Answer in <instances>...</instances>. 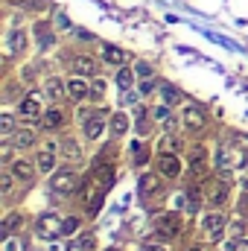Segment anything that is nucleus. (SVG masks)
Instances as JSON below:
<instances>
[{"label": "nucleus", "instance_id": "17", "mask_svg": "<svg viewBox=\"0 0 248 251\" xmlns=\"http://www.w3.org/2000/svg\"><path fill=\"white\" fill-rule=\"evenodd\" d=\"M85 134H88L91 140H97V137L102 134V117H91V120L85 123Z\"/></svg>", "mask_w": 248, "mask_h": 251}, {"label": "nucleus", "instance_id": "34", "mask_svg": "<svg viewBox=\"0 0 248 251\" xmlns=\"http://www.w3.org/2000/svg\"><path fill=\"white\" fill-rule=\"evenodd\" d=\"M3 251H18V240H6V246H3Z\"/></svg>", "mask_w": 248, "mask_h": 251}, {"label": "nucleus", "instance_id": "16", "mask_svg": "<svg viewBox=\"0 0 248 251\" xmlns=\"http://www.w3.org/2000/svg\"><path fill=\"white\" fill-rule=\"evenodd\" d=\"M12 140H15V146H18V149H24V146H32V143H35V134H32L29 128H21V131H15V137H12Z\"/></svg>", "mask_w": 248, "mask_h": 251}, {"label": "nucleus", "instance_id": "18", "mask_svg": "<svg viewBox=\"0 0 248 251\" xmlns=\"http://www.w3.org/2000/svg\"><path fill=\"white\" fill-rule=\"evenodd\" d=\"M158 149H161V155H175V149H178V140H175V137H161Z\"/></svg>", "mask_w": 248, "mask_h": 251}, {"label": "nucleus", "instance_id": "10", "mask_svg": "<svg viewBox=\"0 0 248 251\" xmlns=\"http://www.w3.org/2000/svg\"><path fill=\"white\" fill-rule=\"evenodd\" d=\"M137 187H140V196H152V193H158V187H161V178L155 173H143Z\"/></svg>", "mask_w": 248, "mask_h": 251}, {"label": "nucleus", "instance_id": "4", "mask_svg": "<svg viewBox=\"0 0 248 251\" xmlns=\"http://www.w3.org/2000/svg\"><path fill=\"white\" fill-rule=\"evenodd\" d=\"M158 170H161V176H167V178H178V176H181V164H178L175 155H161V158H158Z\"/></svg>", "mask_w": 248, "mask_h": 251}, {"label": "nucleus", "instance_id": "19", "mask_svg": "<svg viewBox=\"0 0 248 251\" xmlns=\"http://www.w3.org/2000/svg\"><path fill=\"white\" fill-rule=\"evenodd\" d=\"M67 88H62V82L59 79H47V97H53V100H62V94Z\"/></svg>", "mask_w": 248, "mask_h": 251}, {"label": "nucleus", "instance_id": "39", "mask_svg": "<svg viewBox=\"0 0 248 251\" xmlns=\"http://www.w3.org/2000/svg\"><path fill=\"white\" fill-rule=\"evenodd\" d=\"M105 251H120V249H105Z\"/></svg>", "mask_w": 248, "mask_h": 251}, {"label": "nucleus", "instance_id": "1", "mask_svg": "<svg viewBox=\"0 0 248 251\" xmlns=\"http://www.w3.org/2000/svg\"><path fill=\"white\" fill-rule=\"evenodd\" d=\"M50 184H53L56 193H67V196H70V193H76V190H79V176H76L73 170H59V173L53 176V181H50Z\"/></svg>", "mask_w": 248, "mask_h": 251}, {"label": "nucleus", "instance_id": "26", "mask_svg": "<svg viewBox=\"0 0 248 251\" xmlns=\"http://www.w3.org/2000/svg\"><path fill=\"white\" fill-rule=\"evenodd\" d=\"M12 128H15V117H12V114H3V117H0V131H3V134H12Z\"/></svg>", "mask_w": 248, "mask_h": 251}, {"label": "nucleus", "instance_id": "33", "mask_svg": "<svg viewBox=\"0 0 248 251\" xmlns=\"http://www.w3.org/2000/svg\"><path fill=\"white\" fill-rule=\"evenodd\" d=\"M137 73H140V76H152V67H149V64H137Z\"/></svg>", "mask_w": 248, "mask_h": 251}, {"label": "nucleus", "instance_id": "7", "mask_svg": "<svg viewBox=\"0 0 248 251\" xmlns=\"http://www.w3.org/2000/svg\"><path fill=\"white\" fill-rule=\"evenodd\" d=\"M216 161H219V167H222V170H231V167L243 164V155H240L237 149H231V146H222V149H219V158H216Z\"/></svg>", "mask_w": 248, "mask_h": 251}, {"label": "nucleus", "instance_id": "21", "mask_svg": "<svg viewBox=\"0 0 248 251\" xmlns=\"http://www.w3.org/2000/svg\"><path fill=\"white\" fill-rule=\"evenodd\" d=\"M125 128H128V117H125V114H114V117H111V131H114V134H123Z\"/></svg>", "mask_w": 248, "mask_h": 251}, {"label": "nucleus", "instance_id": "14", "mask_svg": "<svg viewBox=\"0 0 248 251\" xmlns=\"http://www.w3.org/2000/svg\"><path fill=\"white\" fill-rule=\"evenodd\" d=\"M53 167H56V155H53V146H50V149H44L38 155V170L41 173H53Z\"/></svg>", "mask_w": 248, "mask_h": 251}, {"label": "nucleus", "instance_id": "36", "mask_svg": "<svg viewBox=\"0 0 248 251\" xmlns=\"http://www.w3.org/2000/svg\"><path fill=\"white\" fill-rule=\"evenodd\" d=\"M231 234H234V237H240V234H243V225H240V222H234V225H231Z\"/></svg>", "mask_w": 248, "mask_h": 251}, {"label": "nucleus", "instance_id": "22", "mask_svg": "<svg viewBox=\"0 0 248 251\" xmlns=\"http://www.w3.org/2000/svg\"><path fill=\"white\" fill-rule=\"evenodd\" d=\"M102 56H105V62H108V64H123V53H120L117 47H105V50H102Z\"/></svg>", "mask_w": 248, "mask_h": 251}, {"label": "nucleus", "instance_id": "25", "mask_svg": "<svg viewBox=\"0 0 248 251\" xmlns=\"http://www.w3.org/2000/svg\"><path fill=\"white\" fill-rule=\"evenodd\" d=\"M76 231H79V219L76 216H67L64 225H62V234H76Z\"/></svg>", "mask_w": 248, "mask_h": 251}, {"label": "nucleus", "instance_id": "6", "mask_svg": "<svg viewBox=\"0 0 248 251\" xmlns=\"http://www.w3.org/2000/svg\"><path fill=\"white\" fill-rule=\"evenodd\" d=\"M184 126H187V128H193V131H201V128L207 126L204 111H201V108H196V105H190V108L184 111Z\"/></svg>", "mask_w": 248, "mask_h": 251}, {"label": "nucleus", "instance_id": "20", "mask_svg": "<svg viewBox=\"0 0 248 251\" xmlns=\"http://www.w3.org/2000/svg\"><path fill=\"white\" fill-rule=\"evenodd\" d=\"M131 79H134V73H131L128 67H120V70H117V85H120L123 91H128V88H131Z\"/></svg>", "mask_w": 248, "mask_h": 251}, {"label": "nucleus", "instance_id": "12", "mask_svg": "<svg viewBox=\"0 0 248 251\" xmlns=\"http://www.w3.org/2000/svg\"><path fill=\"white\" fill-rule=\"evenodd\" d=\"M73 70H76L79 76H94V73H97V62H94L91 56H79V59L73 62Z\"/></svg>", "mask_w": 248, "mask_h": 251}, {"label": "nucleus", "instance_id": "13", "mask_svg": "<svg viewBox=\"0 0 248 251\" xmlns=\"http://www.w3.org/2000/svg\"><path fill=\"white\" fill-rule=\"evenodd\" d=\"M207 199H210L213 204H222V201L228 199V184H225V181H213L210 190H207Z\"/></svg>", "mask_w": 248, "mask_h": 251}, {"label": "nucleus", "instance_id": "3", "mask_svg": "<svg viewBox=\"0 0 248 251\" xmlns=\"http://www.w3.org/2000/svg\"><path fill=\"white\" fill-rule=\"evenodd\" d=\"M62 225H64V219H59L56 213H44L38 219L35 231H38V237H59L62 234Z\"/></svg>", "mask_w": 248, "mask_h": 251}, {"label": "nucleus", "instance_id": "23", "mask_svg": "<svg viewBox=\"0 0 248 251\" xmlns=\"http://www.w3.org/2000/svg\"><path fill=\"white\" fill-rule=\"evenodd\" d=\"M164 100H167V105H175V102H181V94H178L175 88L164 85Z\"/></svg>", "mask_w": 248, "mask_h": 251}, {"label": "nucleus", "instance_id": "11", "mask_svg": "<svg viewBox=\"0 0 248 251\" xmlns=\"http://www.w3.org/2000/svg\"><path fill=\"white\" fill-rule=\"evenodd\" d=\"M12 176H15L18 181H32L35 170H32V164H26V161H15V164H12Z\"/></svg>", "mask_w": 248, "mask_h": 251}, {"label": "nucleus", "instance_id": "31", "mask_svg": "<svg viewBox=\"0 0 248 251\" xmlns=\"http://www.w3.org/2000/svg\"><path fill=\"white\" fill-rule=\"evenodd\" d=\"M231 251H248V240H237V243H231Z\"/></svg>", "mask_w": 248, "mask_h": 251}, {"label": "nucleus", "instance_id": "27", "mask_svg": "<svg viewBox=\"0 0 248 251\" xmlns=\"http://www.w3.org/2000/svg\"><path fill=\"white\" fill-rule=\"evenodd\" d=\"M64 155H67L70 161L79 158V146H76V140H64Z\"/></svg>", "mask_w": 248, "mask_h": 251}, {"label": "nucleus", "instance_id": "15", "mask_svg": "<svg viewBox=\"0 0 248 251\" xmlns=\"http://www.w3.org/2000/svg\"><path fill=\"white\" fill-rule=\"evenodd\" d=\"M64 123V114L59 108H47V114H44V128H59Z\"/></svg>", "mask_w": 248, "mask_h": 251}, {"label": "nucleus", "instance_id": "2", "mask_svg": "<svg viewBox=\"0 0 248 251\" xmlns=\"http://www.w3.org/2000/svg\"><path fill=\"white\" fill-rule=\"evenodd\" d=\"M155 231H158L161 237H175V234L181 231V216H178V213H164V216H158V219H155Z\"/></svg>", "mask_w": 248, "mask_h": 251}, {"label": "nucleus", "instance_id": "37", "mask_svg": "<svg viewBox=\"0 0 248 251\" xmlns=\"http://www.w3.org/2000/svg\"><path fill=\"white\" fill-rule=\"evenodd\" d=\"M146 251H167L164 246H146Z\"/></svg>", "mask_w": 248, "mask_h": 251}, {"label": "nucleus", "instance_id": "35", "mask_svg": "<svg viewBox=\"0 0 248 251\" xmlns=\"http://www.w3.org/2000/svg\"><path fill=\"white\" fill-rule=\"evenodd\" d=\"M64 251H88V249H85L82 243H70V246H67V249H64Z\"/></svg>", "mask_w": 248, "mask_h": 251}, {"label": "nucleus", "instance_id": "24", "mask_svg": "<svg viewBox=\"0 0 248 251\" xmlns=\"http://www.w3.org/2000/svg\"><path fill=\"white\" fill-rule=\"evenodd\" d=\"M24 44H26V35H24V32H15V35H12V47H9V50H12V53H21V50H24Z\"/></svg>", "mask_w": 248, "mask_h": 251}, {"label": "nucleus", "instance_id": "5", "mask_svg": "<svg viewBox=\"0 0 248 251\" xmlns=\"http://www.w3.org/2000/svg\"><path fill=\"white\" fill-rule=\"evenodd\" d=\"M21 114H24V117H29V120H32V117H38V114H41V94H35V91H32V94H26V97H24V102H21Z\"/></svg>", "mask_w": 248, "mask_h": 251}, {"label": "nucleus", "instance_id": "32", "mask_svg": "<svg viewBox=\"0 0 248 251\" xmlns=\"http://www.w3.org/2000/svg\"><path fill=\"white\" fill-rule=\"evenodd\" d=\"M102 91H105V82H99V79H97V82H94V88H91V94H94V97H99Z\"/></svg>", "mask_w": 248, "mask_h": 251}, {"label": "nucleus", "instance_id": "28", "mask_svg": "<svg viewBox=\"0 0 248 251\" xmlns=\"http://www.w3.org/2000/svg\"><path fill=\"white\" fill-rule=\"evenodd\" d=\"M18 225H21V216H18V213H12V216H6V225H3V228H6V231H15Z\"/></svg>", "mask_w": 248, "mask_h": 251}, {"label": "nucleus", "instance_id": "29", "mask_svg": "<svg viewBox=\"0 0 248 251\" xmlns=\"http://www.w3.org/2000/svg\"><path fill=\"white\" fill-rule=\"evenodd\" d=\"M12 178H15V176H3V178H0V190H3L6 196H9V190H12Z\"/></svg>", "mask_w": 248, "mask_h": 251}, {"label": "nucleus", "instance_id": "8", "mask_svg": "<svg viewBox=\"0 0 248 251\" xmlns=\"http://www.w3.org/2000/svg\"><path fill=\"white\" fill-rule=\"evenodd\" d=\"M201 225H204V231H207V234L216 240V237L222 234V228H225V216H222V213H207Z\"/></svg>", "mask_w": 248, "mask_h": 251}, {"label": "nucleus", "instance_id": "9", "mask_svg": "<svg viewBox=\"0 0 248 251\" xmlns=\"http://www.w3.org/2000/svg\"><path fill=\"white\" fill-rule=\"evenodd\" d=\"M67 94H70L73 100H85V97L91 94V88L85 85V79H79V76H73V79H67Z\"/></svg>", "mask_w": 248, "mask_h": 251}, {"label": "nucleus", "instance_id": "30", "mask_svg": "<svg viewBox=\"0 0 248 251\" xmlns=\"http://www.w3.org/2000/svg\"><path fill=\"white\" fill-rule=\"evenodd\" d=\"M155 117H158V120H170V105H161V108H155Z\"/></svg>", "mask_w": 248, "mask_h": 251}, {"label": "nucleus", "instance_id": "38", "mask_svg": "<svg viewBox=\"0 0 248 251\" xmlns=\"http://www.w3.org/2000/svg\"><path fill=\"white\" fill-rule=\"evenodd\" d=\"M190 251H201V249H196V246H193V249H190Z\"/></svg>", "mask_w": 248, "mask_h": 251}]
</instances>
